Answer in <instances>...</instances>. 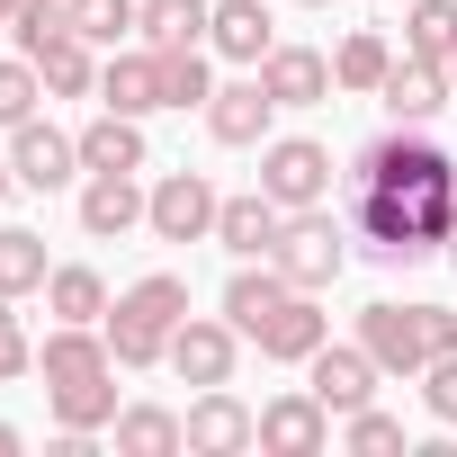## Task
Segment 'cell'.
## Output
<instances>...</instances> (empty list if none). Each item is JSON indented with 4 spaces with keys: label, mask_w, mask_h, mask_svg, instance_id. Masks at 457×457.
<instances>
[{
    "label": "cell",
    "mask_w": 457,
    "mask_h": 457,
    "mask_svg": "<svg viewBox=\"0 0 457 457\" xmlns=\"http://www.w3.org/2000/svg\"><path fill=\"white\" fill-rule=\"evenodd\" d=\"M46 305H54L63 323H99V314H108V278L81 270V261H63V270L46 278Z\"/></svg>",
    "instance_id": "27"
},
{
    "label": "cell",
    "mask_w": 457,
    "mask_h": 457,
    "mask_svg": "<svg viewBox=\"0 0 457 457\" xmlns=\"http://www.w3.org/2000/svg\"><path fill=\"white\" fill-rule=\"evenodd\" d=\"M341 439H350V448H368V457H386V448H403V421H395V412H377V403H359V412H341Z\"/></svg>",
    "instance_id": "35"
},
{
    "label": "cell",
    "mask_w": 457,
    "mask_h": 457,
    "mask_svg": "<svg viewBox=\"0 0 457 457\" xmlns=\"http://www.w3.org/2000/svg\"><path fill=\"white\" fill-rule=\"evenodd\" d=\"M206 46H215L224 63H252V72H261V54L278 46V28H270V10H261V0H215Z\"/></svg>",
    "instance_id": "18"
},
{
    "label": "cell",
    "mask_w": 457,
    "mask_h": 457,
    "mask_svg": "<svg viewBox=\"0 0 457 457\" xmlns=\"http://www.w3.org/2000/svg\"><path fill=\"white\" fill-rule=\"evenodd\" d=\"M403 54H421V63L457 54V0H412L403 10Z\"/></svg>",
    "instance_id": "24"
},
{
    "label": "cell",
    "mask_w": 457,
    "mask_h": 457,
    "mask_svg": "<svg viewBox=\"0 0 457 457\" xmlns=\"http://www.w3.org/2000/svg\"><path fill=\"white\" fill-rule=\"evenodd\" d=\"M144 215H153V188H135V170H90V188H81V234L90 243L135 234Z\"/></svg>",
    "instance_id": "8"
},
{
    "label": "cell",
    "mask_w": 457,
    "mask_h": 457,
    "mask_svg": "<svg viewBox=\"0 0 457 457\" xmlns=\"http://www.w3.org/2000/svg\"><path fill=\"white\" fill-rule=\"evenodd\" d=\"M305 368H314V395H323V412H359V403H377V377H386L368 350H332V341H323Z\"/></svg>",
    "instance_id": "14"
},
{
    "label": "cell",
    "mask_w": 457,
    "mask_h": 457,
    "mask_svg": "<svg viewBox=\"0 0 457 457\" xmlns=\"http://www.w3.org/2000/svg\"><path fill=\"white\" fill-rule=\"evenodd\" d=\"M261 188L296 215V206H323L332 197V153L323 144H305V135H278L270 153H261Z\"/></svg>",
    "instance_id": "5"
},
{
    "label": "cell",
    "mask_w": 457,
    "mask_h": 457,
    "mask_svg": "<svg viewBox=\"0 0 457 457\" xmlns=\"http://www.w3.org/2000/svg\"><path fill=\"white\" fill-rule=\"evenodd\" d=\"M270 261H278L296 287H332L350 252H341V224H332L323 206H296V215L278 224V252H270Z\"/></svg>",
    "instance_id": "4"
},
{
    "label": "cell",
    "mask_w": 457,
    "mask_h": 457,
    "mask_svg": "<svg viewBox=\"0 0 457 457\" xmlns=\"http://www.w3.org/2000/svg\"><path fill=\"white\" fill-rule=\"evenodd\" d=\"M10 28H19V54H46L54 37H72V10H63V0H28Z\"/></svg>",
    "instance_id": "34"
},
{
    "label": "cell",
    "mask_w": 457,
    "mask_h": 457,
    "mask_svg": "<svg viewBox=\"0 0 457 457\" xmlns=\"http://www.w3.org/2000/svg\"><path fill=\"white\" fill-rule=\"evenodd\" d=\"M153 54H162V108H206V99H215L197 46H153Z\"/></svg>",
    "instance_id": "28"
},
{
    "label": "cell",
    "mask_w": 457,
    "mask_h": 457,
    "mask_svg": "<svg viewBox=\"0 0 457 457\" xmlns=\"http://www.w3.org/2000/svg\"><path fill=\"white\" fill-rule=\"evenodd\" d=\"M10 188H19V170H10V162H0V197H10Z\"/></svg>",
    "instance_id": "40"
},
{
    "label": "cell",
    "mask_w": 457,
    "mask_h": 457,
    "mask_svg": "<svg viewBox=\"0 0 457 457\" xmlns=\"http://www.w3.org/2000/svg\"><path fill=\"white\" fill-rule=\"evenodd\" d=\"M63 10H72V37H90V46H117L144 28V0H63Z\"/></svg>",
    "instance_id": "32"
},
{
    "label": "cell",
    "mask_w": 457,
    "mask_h": 457,
    "mask_svg": "<svg viewBox=\"0 0 457 457\" xmlns=\"http://www.w3.org/2000/svg\"><path fill=\"white\" fill-rule=\"evenodd\" d=\"M305 10H323V0H305Z\"/></svg>",
    "instance_id": "43"
},
{
    "label": "cell",
    "mask_w": 457,
    "mask_h": 457,
    "mask_svg": "<svg viewBox=\"0 0 457 457\" xmlns=\"http://www.w3.org/2000/svg\"><path fill=\"white\" fill-rule=\"evenodd\" d=\"M81 170H144V117H99L81 126Z\"/></svg>",
    "instance_id": "23"
},
{
    "label": "cell",
    "mask_w": 457,
    "mask_h": 457,
    "mask_svg": "<svg viewBox=\"0 0 457 457\" xmlns=\"http://www.w3.org/2000/svg\"><path fill=\"white\" fill-rule=\"evenodd\" d=\"M234 341H243L234 323H197V314H188V323L170 332V368H179L188 386H224V377H234Z\"/></svg>",
    "instance_id": "16"
},
{
    "label": "cell",
    "mask_w": 457,
    "mask_h": 457,
    "mask_svg": "<svg viewBox=\"0 0 457 457\" xmlns=\"http://www.w3.org/2000/svg\"><path fill=\"white\" fill-rule=\"evenodd\" d=\"M421 403H430V421H457V350H439L421 368Z\"/></svg>",
    "instance_id": "36"
},
{
    "label": "cell",
    "mask_w": 457,
    "mask_h": 457,
    "mask_svg": "<svg viewBox=\"0 0 457 457\" xmlns=\"http://www.w3.org/2000/svg\"><path fill=\"white\" fill-rule=\"evenodd\" d=\"M261 90H270L278 108H323V99H332V63H323L314 46H270V54H261Z\"/></svg>",
    "instance_id": "12"
},
{
    "label": "cell",
    "mask_w": 457,
    "mask_h": 457,
    "mask_svg": "<svg viewBox=\"0 0 457 457\" xmlns=\"http://www.w3.org/2000/svg\"><path fill=\"white\" fill-rule=\"evenodd\" d=\"M287 296H296V278H287L278 261H261V270H234V287H224V323H234V332L252 341V332H261V323H270Z\"/></svg>",
    "instance_id": "17"
},
{
    "label": "cell",
    "mask_w": 457,
    "mask_h": 457,
    "mask_svg": "<svg viewBox=\"0 0 457 457\" xmlns=\"http://www.w3.org/2000/svg\"><path fill=\"white\" fill-rule=\"evenodd\" d=\"M37 368H46V386H90V377H108V368H117V350H108L90 323H63V332L37 350Z\"/></svg>",
    "instance_id": "19"
},
{
    "label": "cell",
    "mask_w": 457,
    "mask_h": 457,
    "mask_svg": "<svg viewBox=\"0 0 457 457\" xmlns=\"http://www.w3.org/2000/svg\"><path fill=\"white\" fill-rule=\"evenodd\" d=\"M37 72H46V90L54 99H81V90H99V63H90V37H54L46 54H28Z\"/></svg>",
    "instance_id": "26"
},
{
    "label": "cell",
    "mask_w": 457,
    "mask_h": 457,
    "mask_svg": "<svg viewBox=\"0 0 457 457\" xmlns=\"http://www.w3.org/2000/svg\"><path fill=\"white\" fill-rule=\"evenodd\" d=\"M179 323H188V278H170V270L135 278V287L108 305V350H117V368L170 359V332H179Z\"/></svg>",
    "instance_id": "2"
},
{
    "label": "cell",
    "mask_w": 457,
    "mask_h": 457,
    "mask_svg": "<svg viewBox=\"0 0 457 457\" xmlns=\"http://www.w3.org/2000/svg\"><path fill=\"white\" fill-rule=\"evenodd\" d=\"M323 439H332V412H323V395H314V386H305V395L261 403V448H278V457H323Z\"/></svg>",
    "instance_id": "11"
},
{
    "label": "cell",
    "mask_w": 457,
    "mask_h": 457,
    "mask_svg": "<svg viewBox=\"0 0 457 457\" xmlns=\"http://www.w3.org/2000/svg\"><path fill=\"white\" fill-rule=\"evenodd\" d=\"M10 170H19V188H63L72 170H81V135H54V126H10Z\"/></svg>",
    "instance_id": "10"
},
{
    "label": "cell",
    "mask_w": 457,
    "mask_h": 457,
    "mask_svg": "<svg viewBox=\"0 0 457 457\" xmlns=\"http://www.w3.org/2000/svg\"><path fill=\"white\" fill-rule=\"evenodd\" d=\"M270 117H278V99L261 90V72H252V81H224V90L206 99V135H215V144H261Z\"/></svg>",
    "instance_id": "15"
},
{
    "label": "cell",
    "mask_w": 457,
    "mask_h": 457,
    "mask_svg": "<svg viewBox=\"0 0 457 457\" xmlns=\"http://www.w3.org/2000/svg\"><path fill=\"white\" fill-rule=\"evenodd\" d=\"M37 99H46V72L19 54V63H0V135H10V126H28L37 117Z\"/></svg>",
    "instance_id": "33"
},
{
    "label": "cell",
    "mask_w": 457,
    "mask_h": 457,
    "mask_svg": "<svg viewBox=\"0 0 457 457\" xmlns=\"http://www.w3.org/2000/svg\"><path fill=\"white\" fill-rule=\"evenodd\" d=\"M206 28H215L206 0H144V37L153 46H206Z\"/></svg>",
    "instance_id": "29"
},
{
    "label": "cell",
    "mask_w": 457,
    "mask_h": 457,
    "mask_svg": "<svg viewBox=\"0 0 457 457\" xmlns=\"http://www.w3.org/2000/svg\"><path fill=\"white\" fill-rule=\"evenodd\" d=\"M188 448H197V457H243V448H261V412L234 403L224 386H206V395L188 403Z\"/></svg>",
    "instance_id": "7"
},
{
    "label": "cell",
    "mask_w": 457,
    "mask_h": 457,
    "mask_svg": "<svg viewBox=\"0 0 457 457\" xmlns=\"http://www.w3.org/2000/svg\"><path fill=\"white\" fill-rule=\"evenodd\" d=\"M37 368V350H28V323L10 314V296H0V377H28Z\"/></svg>",
    "instance_id": "37"
},
{
    "label": "cell",
    "mask_w": 457,
    "mask_h": 457,
    "mask_svg": "<svg viewBox=\"0 0 457 457\" xmlns=\"http://www.w3.org/2000/svg\"><path fill=\"white\" fill-rule=\"evenodd\" d=\"M215 188H206V170H170V179H153V234L162 243H215Z\"/></svg>",
    "instance_id": "6"
},
{
    "label": "cell",
    "mask_w": 457,
    "mask_h": 457,
    "mask_svg": "<svg viewBox=\"0 0 457 457\" xmlns=\"http://www.w3.org/2000/svg\"><path fill=\"white\" fill-rule=\"evenodd\" d=\"M278 224H287V206L270 188H252V197H224L215 206V243L234 252V261H270L278 252Z\"/></svg>",
    "instance_id": "9"
},
{
    "label": "cell",
    "mask_w": 457,
    "mask_h": 457,
    "mask_svg": "<svg viewBox=\"0 0 457 457\" xmlns=\"http://www.w3.org/2000/svg\"><path fill=\"white\" fill-rule=\"evenodd\" d=\"M108 430H117V448H126V457H179V448H188V421H179V412H162V403H126Z\"/></svg>",
    "instance_id": "22"
},
{
    "label": "cell",
    "mask_w": 457,
    "mask_h": 457,
    "mask_svg": "<svg viewBox=\"0 0 457 457\" xmlns=\"http://www.w3.org/2000/svg\"><path fill=\"white\" fill-rule=\"evenodd\" d=\"M252 341H261V359H314V350H323V305H314V287H296Z\"/></svg>",
    "instance_id": "20"
},
{
    "label": "cell",
    "mask_w": 457,
    "mask_h": 457,
    "mask_svg": "<svg viewBox=\"0 0 457 457\" xmlns=\"http://www.w3.org/2000/svg\"><path fill=\"white\" fill-rule=\"evenodd\" d=\"M448 261H457V234H448Z\"/></svg>",
    "instance_id": "42"
},
{
    "label": "cell",
    "mask_w": 457,
    "mask_h": 457,
    "mask_svg": "<svg viewBox=\"0 0 457 457\" xmlns=\"http://www.w3.org/2000/svg\"><path fill=\"white\" fill-rule=\"evenodd\" d=\"M359 350L386 377H421L439 350H457V314L448 305H368L359 314Z\"/></svg>",
    "instance_id": "3"
},
{
    "label": "cell",
    "mask_w": 457,
    "mask_h": 457,
    "mask_svg": "<svg viewBox=\"0 0 457 457\" xmlns=\"http://www.w3.org/2000/svg\"><path fill=\"white\" fill-rule=\"evenodd\" d=\"M386 72H395L386 37H368V28H359V37H341V54H332V90H377Z\"/></svg>",
    "instance_id": "30"
},
{
    "label": "cell",
    "mask_w": 457,
    "mask_h": 457,
    "mask_svg": "<svg viewBox=\"0 0 457 457\" xmlns=\"http://www.w3.org/2000/svg\"><path fill=\"white\" fill-rule=\"evenodd\" d=\"M350 215L377 261H430L457 234V162L412 126H395L350 153Z\"/></svg>",
    "instance_id": "1"
},
{
    "label": "cell",
    "mask_w": 457,
    "mask_h": 457,
    "mask_svg": "<svg viewBox=\"0 0 457 457\" xmlns=\"http://www.w3.org/2000/svg\"><path fill=\"white\" fill-rule=\"evenodd\" d=\"M46 395H54V421H63V430H108V421H117V386H108V377H90V386H46Z\"/></svg>",
    "instance_id": "31"
},
{
    "label": "cell",
    "mask_w": 457,
    "mask_h": 457,
    "mask_svg": "<svg viewBox=\"0 0 457 457\" xmlns=\"http://www.w3.org/2000/svg\"><path fill=\"white\" fill-rule=\"evenodd\" d=\"M54 270H46V234H28V224H0V296H28V287H46Z\"/></svg>",
    "instance_id": "25"
},
{
    "label": "cell",
    "mask_w": 457,
    "mask_h": 457,
    "mask_svg": "<svg viewBox=\"0 0 457 457\" xmlns=\"http://www.w3.org/2000/svg\"><path fill=\"white\" fill-rule=\"evenodd\" d=\"M99 99H108L117 117H153V108H162V54H117V63H99Z\"/></svg>",
    "instance_id": "21"
},
{
    "label": "cell",
    "mask_w": 457,
    "mask_h": 457,
    "mask_svg": "<svg viewBox=\"0 0 457 457\" xmlns=\"http://www.w3.org/2000/svg\"><path fill=\"white\" fill-rule=\"evenodd\" d=\"M19 10H28V0H0V28H10V19H19Z\"/></svg>",
    "instance_id": "39"
},
{
    "label": "cell",
    "mask_w": 457,
    "mask_h": 457,
    "mask_svg": "<svg viewBox=\"0 0 457 457\" xmlns=\"http://www.w3.org/2000/svg\"><path fill=\"white\" fill-rule=\"evenodd\" d=\"M19 448H28V439H19V430H10V421H0V457H19Z\"/></svg>",
    "instance_id": "38"
},
{
    "label": "cell",
    "mask_w": 457,
    "mask_h": 457,
    "mask_svg": "<svg viewBox=\"0 0 457 457\" xmlns=\"http://www.w3.org/2000/svg\"><path fill=\"white\" fill-rule=\"evenodd\" d=\"M377 99H386V117H395V126H430V117L448 108V63H421V54H403V63L377 81Z\"/></svg>",
    "instance_id": "13"
},
{
    "label": "cell",
    "mask_w": 457,
    "mask_h": 457,
    "mask_svg": "<svg viewBox=\"0 0 457 457\" xmlns=\"http://www.w3.org/2000/svg\"><path fill=\"white\" fill-rule=\"evenodd\" d=\"M448 99H457V54H448Z\"/></svg>",
    "instance_id": "41"
}]
</instances>
